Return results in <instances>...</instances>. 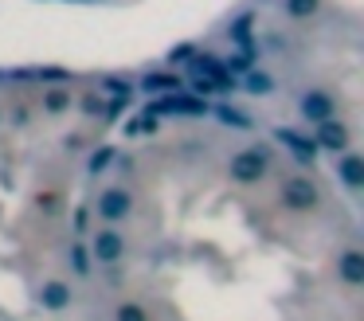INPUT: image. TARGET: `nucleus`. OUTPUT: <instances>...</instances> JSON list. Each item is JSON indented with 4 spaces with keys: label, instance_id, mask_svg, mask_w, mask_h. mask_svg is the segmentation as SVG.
<instances>
[{
    "label": "nucleus",
    "instance_id": "3",
    "mask_svg": "<svg viewBox=\"0 0 364 321\" xmlns=\"http://www.w3.org/2000/svg\"><path fill=\"white\" fill-rule=\"evenodd\" d=\"M341 278L348 286H360L364 282V255L360 251H345V258H341Z\"/></svg>",
    "mask_w": 364,
    "mask_h": 321
},
{
    "label": "nucleus",
    "instance_id": "9",
    "mask_svg": "<svg viewBox=\"0 0 364 321\" xmlns=\"http://www.w3.org/2000/svg\"><path fill=\"white\" fill-rule=\"evenodd\" d=\"M71 263H75V270L82 274V278H87V270H90V263H87V251L82 247H75V255H71Z\"/></svg>",
    "mask_w": 364,
    "mask_h": 321
},
{
    "label": "nucleus",
    "instance_id": "2",
    "mask_svg": "<svg viewBox=\"0 0 364 321\" xmlns=\"http://www.w3.org/2000/svg\"><path fill=\"white\" fill-rule=\"evenodd\" d=\"M286 204H290V208H314V204H317L314 180H301V177L286 180Z\"/></svg>",
    "mask_w": 364,
    "mask_h": 321
},
{
    "label": "nucleus",
    "instance_id": "6",
    "mask_svg": "<svg viewBox=\"0 0 364 321\" xmlns=\"http://www.w3.org/2000/svg\"><path fill=\"white\" fill-rule=\"evenodd\" d=\"M95 255L102 258V263H114V258L122 255V239L114 231H106V235H98V243H95Z\"/></svg>",
    "mask_w": 364,
    "mask_h": 321
},
{
    "label": "nucleus",
    "instance_id": "5",
    "mask_svg": "<svg viewBox=\"0 0 364 321\" xmlns=\"http://www.w3.org/2000/svg\"><path fill=\"white\" fill-rule=\"evenodd\" d=\"M40 298H43V305H48V310H63V305L71 302V290H67L63 282H48Z\"/></svg>",
    "mask_w": 364,
    "mask_h": 321
},
{
    "label": "nucleus",
    "instance_id": "7",
    "mask_svg": "<svg viewBox=\"0 0 364 321\" xmlns=\"http://www.w3.org/2000/svg\"><path fill=\"white\" fill-rule=\"evenodd\" d=\"M341 172H345L348 188H356V184H360V164H356V157H348V161L341 164Z\"/></svg>",
    "mask_w": 364,
    "mask_h": 321
},
{
    "label": "nucleus",
    "instance_id": "4",
    "mask_svg": "<svg viewBox=\"0 0 364 321\" xmlns=\"http://www.w3.org/2000/svg\"><path fill=\"white\" fill-rule=\"evenodd\" d=\"M126 211H129V196L122 192V188L102 192V216H106V219H122Z\"/></svg>",
    "mask_w": 364,
    "mask_h": 321
},
{
    "label": "nucleus",
    "instance_id": "1",
    "mask_svg": "<svg viewBox=\"0 0 364 321\" xmlns=\"http://www.w3.org/2000/svg\"><path fill=\"white\" fill-rule=\"evenodd\" d=\"M262 169H267V149H247V153L235 157V164H231V172H235L243 184H251V180L262 177Z\"/></svg>",
    "mask_w": 364,
    "mask_h": 321
},
{
    "label": "nucleus",
    "instance_id": "8",
    "mask_svg": "<svg viewBox=\"0 0 364 321\" xmlns=\"http://www.w3.org/2000/svg\"><path fill=\"white\" fill-rule=\"evenodd\" d=\"M118 321H149V317H145V310H141V305H134V302H129V305H122V310H118Z\"/></svg>",
    "mask_w": 364,
    "mask_h": 321
}]
</instances>
